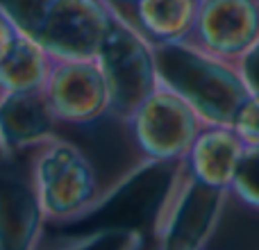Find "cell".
<instances>
[{
	"label": "cell",
	"instance_id": "19",
	"mask_svg": "<svg viewBox=\"0 0 259 250\" xmlns=\"http://www.w3.org/2000/svg\"><path fill=\"white\" fill-rule=\"evenodd\" d=\"M9 159H12V157L7 155V150H5V146H3V141H0V164H7Z\"/></svg>",
	"mask_w": 259,
	"mask_h": 250
},
{
	"label": "cell",
	"instance_id": "7",
	"mask_svg": "<svg viewBox=\"0 0 259 250\" xmlns=\"http://www.w3.org/2000/svg\"><path fill=\"white\" fill-rule=\"evenodd\" d=\"M44 94L59 123L91 125L109 116V89L96 57H53Z\"/></svg>",
	"mask_w": 259,
	"mask_h": 250
},
{
	"label": "cell",
	"instance_id": "6",
	"mask_svg": "<svg viewBox=\"0 0 259 250\" xmlns=\"http://www.w3.org/2000/svg\"><path fill=\"white\" fill-rule=\"evenodd\" d=\"M127 128L146 164H178L205 123L180 96L159 85L127 118Z\"/></svg>",
	"mask_w": 259,
	"mask_h": 250
},
{
	"label": "cell",
	"instance_id": "8",
	"mask_svg": "<svg viewBox=\"0 0 259 250\" xmlns=\"http://www.w3.org/2000/svg\"><path fill=\"white\" fill-rule=\"evenodd\" d=\"M187 41L221 59L239 62L259 41V0H202Z\"/></svg>",
	"mask_w": 259,
	"mask_h": 250
},
{
	"label": "cell",
	"instance_id": "15",
	"mask_svg": "<svg viewBox=\"0 0 259 250\" xmlns=\"http://www.w3.org/2000/svg\"><path fill=\"white\" fill-rule=\"evenodd\" d=\"M141 237L130 228H105L71 239L55 250H139Z\"/></svg>",
	"mask_w": 259,
	"mask_h": 250
},
{
	"label": "cell",
	"instance_id": "17",
	"mask_svg": "<svg viewBox=\"0 0 259 250\" xmlns=\"http://www.w3.org/2000/svg\"><path fill=\"white\" fill-rule=\"evenodd\" d=\"M237 66L243 77V85H246L248 94L259 96V41L239 59Z\"/></svg>",
	"mask_w": 259,
	"mask_h": 250
},
{
	"label": "cell",
	"instance_id": "10",
	"mask_svg": "<svg viewBox=\"0 0 259 250\" xmlns=\"http://www.w3.org/2000/svg\"><path fill=\"white\" fill-rule=\"evenodd\" d=\"M46 216L32 180L0 164V250H39Z\"/></svg>",
	"mask_w": 259,
	"mask_h": 250
},
{
	"label": "cell",
	"instance_id": "12",
	"mask_svg": "<svg viewBox=\"0 0 259 250\" xmlns=\"http://www.w3.org/2000/svg\"><path fill=\"white\" fill-rule=\"evenodd\" d=\"M202 0H134L132 25L152 46L187 41L196 25Z\"/></svg>",
	"mask_w": 259,
	"mask_h": 250
},
{
	"label": "cell",
	"instance_id": "21",
	"mask_svg": "<svg viewBox=\"0 0 259 250\" xmlns=\"http://www.w3.org/2000/svg\"><path fill=\"white\" fill-rule=\"evenodd\" d=\"M157 250H161V248H157Z\"/></svg>",
	"mask_w": 259,
	"mask_h": 250
},
{
	"label": "cell",
	"instance_id": "16",
	"mask_svg": "<svg viewBox=\"0 0 259 250\" xmlns=\"http://www.w3.org/2000/svg\"><path fill=\"white\" fill-rule=\"evenodd\" d=\"M230 128L237 132L243 146H259V96L248 94L234 112Z\"/></svg>",
	"mask_w": 259,
	"mask_h": 250
},
{
	"label": "cell",
	"instance_id": "9",
	"mask_svg": "<svg viewBox=\"0 0 259 250\" xmlns=\"http://www.w3.org/2000/svg\"><path fill=\"white\" fill-rule=\"evenodd\" d=\"M57 125L44 89L0 96V141L9 157L48 143L57 137Z\"/></svg>",
	"mask_w": 259,
	"mask_h": 250
},
{
	"label": "cell",
	"instance_id": "14",
	"mask_svg": "<svg viewBox=\"0 0 259 250\" xmlns=\"http://www.w3.org/2000/svg\"><path fill=\"white\" fill-rule=\"evenodd\" d=\"M230 198L259 214V146L243 148L241 161L230 187Z\"/></svg>",
	"mask_w": 259,
	"mask_h": 250
},
{
	"label": "cell",
	"instance_id": "18",
	"mask_svg": "<svg viewBox=\"0 0 259 250\" xmlns=\"http://www.w3.org/2000/svg\"><path fill=\"white\" fill-rule=\"evenodd\" d=\"M18 34H21V32L14 27V23L0 12V59L7 55V50L12 48V44L16 41Z\"/></svg>",
	"mask_w": 259,
	"mask_h": 250
},
{
	"label": "cell",
	"instance_id": "3",
	"mask_svg": "<svg viewBox=\"0 0 259 250\" xmlns=\"http://www.w3.org/2000/svg\"><path fill=\"white\" fill-rule=\"evenodd\" d=\"M228 198V191L198 182L180 159L155 216L157 248L205 250L221 223Z\"/></svg>",
	"mask_w": 259,
	"mask_h": 250
},
{
	"label": "cell",
	"instance_id": "5",
	"mask_svg": "<svg viewBox=\"0 0 259 250\" xmlns=\"http://www.w3.org/2000/svg\"><path fill=\"white\" fill-rule=\"evenodd\" d=\"M96 59L109 89V116L127 123L139 105L159 87L152 44L116 9Z\"/></svg>",
	"mask_w": 259,
	"mask_h": 250
},
{
	"label": "cell",
	"instance_id": "2",
	"mask_svg": "<svg viewBox=\"0 0 259 250\" xmlns=\"http://www.w3.org/2000/svg\"><path fill=\"white\" fill-rule=\"evenodd\" d=\"M0 12L50 57L91 59L116 7L109 0H0Z\"/></svg>",
	"mask_w": 259,
	"mask_h": 250
},
{
	"label": "cell",
	"instance_id": "1",
	"mask_svg": "<svg viewBox=\"0 0 259 250\" xmlns=\"http://www.w3.org/2000/svg\"><path fill=\"white\" fill-rule=\"evenodd\" d=\"M159 85L184 100L205 125H230L248 89L237 62L221 59L191 41L152 46Z\"/></svg>",
	"mask_w": 259,
	"mask_h": 250
},
{
	"label": "cell",
	"instance_id": "20",
	"mask_svg": "<svg viewBox=\"0 0 259 250\" xmlns=\"http://www.w3.org/2000/svg\"><path fill=\"white\" fill-rule=\"evenodd\" d=\"M109 3H114V5H118V3H121V5H132L134 0H109Z\"/></svg>",
	"mask_w": 259,
	"mask_h": 250
},
{
	"label": "cell",
	"instance_id": "13",
	"mask_svg": "<svg viewBox=\"0 0 259 250\" xmlns=\"http://www.w3.org/2000/svg\"><path fill=\"white\" fill-rule=\"evenodd\" d=\"M53 57L32 39L18 34L0 59V96L16 91H39L46 87Z\"/></svg>",
	"mask_w": 259,
	"mask_h": 250
},
{
	"label": "cell",
	"instance_id": "4",
	"mask_svg": "<svg viewBox=\"0 0 259 250\" xmlns=\"http://www.w3.org/2000/svg\"><path fill=\"white\" fill-rule=\"evenodd\" d=\"M30 180L50 223L80 219L98 196V175L91 159L75 143L59 137L36 148Z\"/></svg>",
	"mask_w": 259,
	"mask_h": 250
},
{
	"label": "cell",
	"instance_id": "11",
	"mask_svg": "<svg viewBox=\"0 0 259 250\" xmlns=\"http://www.w3.org/2000/svg\"><path fill=\"white\" fill-rule=\"evenodd\" d=\"M243 148V141L230 125H205L182 161L198 182L230 193Z\"/></svg>",
	"mask_w": 259,
	"mask_h": 250
}]
</instances>
